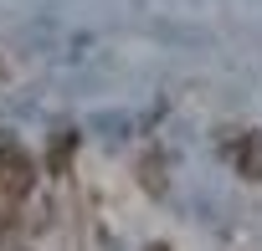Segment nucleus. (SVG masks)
Masks as SVG:
<instances>
[{"label": "nucleus", "instance_id": "4", "mask_svg": "<svg viewBox=\"0 0 262 251\" xmlns=\"http://www.w3.org/2000/svg\"><path fill=\"white\" fill-rule=\"evenodd\" d=\"M144 251H170V246H144Z\"/></svg>", "mask_w": 262, "mask_h": 251}, {"label": "nucleus", "instance_id": "2", "mask_svg": "<svg viewBox=\"0 0 262 251\" xmlns=\"http://www.w3.org/2000/svg\"><path fill=\"white\" fill-rule=\"evenodd\" d=\"M231 164H236V174H242V180H262V129L236 139V149H231Z\"/></svg>", "mask_w": 262, "mask_h": 251}, {"label": "nucleus", "instance_id": "5", "mask_svg": "<svg viewBox=\"0 0 262 251\" xmlns=\"http://www.w3.org/2000/svg\"><path fill=\"white\" fill-rule=\"evenodd\" d=\"M0 77H6V62H0Z\"/></svg>", "mask_w": 262, "mask_h": 251}, {"label": "nucleus", "instance_id": "1", "mask_svg": "<svg viewBox=\"0 0 262 251\" xmlns=\"http://www.w3.org/2000/svg\"><path fill=\"white\" fill-rule=\"evenodd\" d=\"M31 180H36V164H31V159L11 144L6 154H0V190H6L11 200H21V195L31 190Z\"/></svg>", "mask_w": 262, "mask_h": 251}, {"label": "nucleus", "instance_id": "3", "mask_svg": "<svg viewBox=\"0 0 262 251\" xmlns=\"http://www.w3.org/2000/svg\"><path fill=\"white\" fill-rule=\"evenodd\" d=\"M67 154H72V134H57V139H52V154H47V169L62 174V169H67Z\"/></svg>", "mask_w": 262, "mask_h": 251}]
</instances>
